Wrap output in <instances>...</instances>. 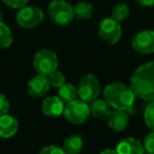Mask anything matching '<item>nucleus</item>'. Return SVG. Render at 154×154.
<instances>
[{
  "label": "nucleus",
  "mask_w": 154,
  "mask_h": 154,
  "mask_svg": "<svg viewBox=\"0 0 154 154\" xmlns=\"http://www.w3.org/2000/svg\"><path fill=\"white\" fill-rule=\"evenodd\" d=\"M130 87L136 97L148 103L154 101V61L141 64L133 72Z\"/></svg>",
  "instance_id": "obj_1"
},
{
  "label": "nucleus",
  "mask_w": 154,
  "mask_h": 154,
  "mask_svg": "<svg viewBox=\"0 0 154 154\" xmlns=\"http://www.w3.org/2000/svg\"><path fill=\"white\" fill-rule=\"evenodd\" d=\"M105 100L115 110L130 111L135 101V94L130 86L124 82H112L103 90Z\"/></svg>",
  "instance_id": "obj_2"
},
{
  "label": "nucleus",
  "mask_w": 154,
  "mask_h": 154,
  "mask_svg": "<svg viewBox=\"0 0 154 154\" xmlns=\"http://www.w3.org/2000/svg\"><path fill=\"white\" fill-rule=\"evenodd\" d=\"M50 19L58 26H68L74 19L73 7L64 0H53L48 8Z\"/></svg>",
  "instance_id": "obj_3"
},
{
  "label": "nucleus",
  "mask_w": 154,
  "mask_h": 154,
  "mask_svg": "<svg viewBox=\"0 0 154 154\" xmlns=\"http://www.w3.org/2000/svg\"><path fill=\"white\" fill-rule=\"evenodd\" d=\"M33 66L38 74L49 76L51 73L57 70L58 57L52 50L42 49L35 54Z\"/></svg>",
  "instance_id": "obj_4"
},
{
  "label": "nucleus",
  "mask_w": 154,
  "mask_h": 154,
  "mask_svg": "<svg viewBox=\"0 0 154 154\" xmlns=\"http://www.w3.org/2000/svg\"><path fill=\"white\" fill-rule=\"evenodd\" d=\"M63 115L73 125L84 124L91 115L90 108L86 101L82 99H74L64 106Z\"/></svg>",
  "instance_id": "obj_5"
},
{
  "label": "nucleus",
  "mask_w": 154,
  "mask_h": 154,
  "mask_svg": "<svg viewBox=\"0 0 154 154\" xmlns=\"http://www.w3.org/2000/svg\"><path fill=\"white\" fill-rule=\"evenodd\" d=\"M122 29L120 22L116 21L112 17L105 18L100 21L98 26V37L101 41L109 45H115L120 40Z\"/></svg>",
  "instance_id": "obj_6"
},
{
  "label": "nucleus",
  "mask_w": 154,
  "mask_h": 154,
  "mask_svg": "<svg viewBox=\"0 0 154 154\" xmlns=\"http://www.w3.org/2000/svg\"><path fill=\"white\" fill-rule=\"evenodd\" d=\"M77 91L79 98L86 103H91L97 99L100 94V84L98 78L93 74L85 75L78 84Z\"/></svg>",
  "instance_id": "obj_7"
},
{
  "label": "nucleus",
  "mask_w": 154,
  "mask_h": 154,
  "mask_svg": "<svg viewBox=\"0 0 154 154\" xmlns=\"http://www.w3.org/2000/svg\"><path fill=\"white\" fill-rule=\"evenodd\" d=\"M45 19V14L37 7H23L16 15V21L22 29H33Z\"/></svg>",
  "instance_id": "obj_8"
},
{
  "label": "nucleus",
  "mask_w": 154,
  "mask_h": 154,
  "mask_svg": "<svg viewBox=\"0 0 154 154\" xmlns=\"http://www.w3.org/2000/svg\"><path fill=\"white\" fill-rule=\"evenodd\" d=\"M132 48L135 52L143 55L154 53V31L143 30L132 39Z\"/></svg>",
  "instance_id": "obj_9"
},
{
  "label": "nucleus",
  "mask_w": 154,
  "mask_h": 154,
  "mask_svg": "<svg viewBox=\"0 0 154 154\" xmlns=\"http://www.w3.org/2000/svg\"><path fill=\"white\" fill-rule=\"evenodd\" d=\"M50 82L48 79V76L45 75H36L32 77L28 82V94L32 97H42L49 92L50 90Z\"/></svg>",
  "instance_id": "obj_10"
},
{
  "label": "nucleus",
  "mask_w": 154,
  "mask_h": 154,
  "mask_svg": "<svg viewBox=\"0 0 154 154\" xmlns=\"http://www.w3.org/2000/svg\"><path fill=\"white\" fill-rule=\"evenodd\" d=\"M117 154H143L145 147L140 140L134 137H127L120 140L116 146Z\"/></svg>",
  "instance_id": "obj_11"
},
{
  "label": "nucleus",
  "mask_w": 154,
  "mask_h": 154,
  "mask_svg": "<svg viewBox=\"0 0 154 154\" xmlns=\"http://www.w3.org/2000/svg\"><path fill=\"white\" fill-rule=\"evenodd\" d=\"M41 110L42 113L49 117H58L63 114L64 103L59 96H49L42 101Z\"/></svg>",
  "instance_id": "obj_12"
},
{
  "label": "nucleus",
  "mask_w": 154,
  "mask_h": 154,
  "mask_svg": "<svg viewBox=\"0 0 154 154\" xmlns=\"http://www.w3.org/2000/svg\"><path fill=\"white\" fill-rule=\"evenodd\" d=\"M128 113L129 112L125 110H115L112 112L107 118L109 128L115 132L124 131L129 126V122H130V116Z\"/></svg>",
  "instance_id": "obj_13"
},
{
  "label": "nucleus",
  "mask_w": 154,
  "mask_h": 154,
  "mask_svg": "<svg viewBox=\"0 0 154 154\" xmlns=\"http://www.w3.org/2000/svg\"><path fill=\"white\" fill-rule=\"evenodd\" d=\"M18 120L12 115L0 116V137L2 138H10L14 136L18 131Z\"/></svg>",
  "instance_id": "obj_14"
},
{
  "label": "nucleus",
  "mask_w": 154,
  "mask_h": 154,
  "mask_svg": "<svg viewBox=\"0 0 154 154\" xmlns=\"http://www.w3.org/2000/svg\"><path fill=\"white\" fill-rule=\"evenodd\" d=\"M89 108H90L91 115L99 118V119H106L112 113L111 106L105 99H95V100L91 101Z\"/></svg>",
  "instance_id": "obj_15"
},
{
  "label": "nucleus",
  "mask_w": 154,
  "mask_h": 154,
  "mask_svg": "<svg viewBox=\"0 0 154 154\" xmlns=\"http://www.w3.org/2000/svg\"><path fill=\"white\" fill-rule=\"evenodd\" d=\"M84 147V140L82 136L77 134H73L68 136L63 141V149L64 154H79Z\"/></svg>",
  "instance_id": "obj_16"
},
{
  "label": "nucleus",
  "mask_w": 154,
  "mask_h": 154,
  "mask_svg": "<svg viewBox=\"0 0 154 154\" xmlns=\"http://www.w3.org/2000/svg\"><path fill=\"white\" fill-rule=\"evenodd\" d=\"M93 5L86 1H80L76 3L73 7V13H74V18H77L79 20H87L90 19L93 15Z\"/></svg>",
  "instance_id": "obj_17"
},
{
  "label": "nucleus",
  "mask_w": 154,
  "mask_h": 154,
  "mask_svg": "<svg viewBox=\"0 0 154 154\" xmlns=\"http://www.w3.org/2000/svg\"><path fill=\"white\" fill-rule=\"evenodd\" d=\"M58 96L61 99L63 103H70V101L76 99V97L78 96V91L77 88L72 84H64L63 86H61L58 90Z\"/></svg>",
  "instance_id": "obj_18"
},
{
  "label": "nucleus",
  "mask_w": 154,
  "mask_h": 154,
  "mask_svg": "<svg viewBox=\"0 0 154 154\" xmlns=\"http://www.w3.org/2000/svg\"><path fill=\"white\" fill-rule=\"evenodd\" d=\"M13 42V34L10 28L2 21H0V50L11 47Z\"/></svg>",
  "instance_id": "obj_19"
},
{
  "label": "nucleus",
  "mask_w": 154,
  "mask_h": 154,
  "mask_svg": "<svg viewBox=\"0 0 154 154\" xmlns=\"http://www.w3.org/2000/svg\"><path fill=\"white\" fill-rule=\"evenodd\" d=\"M130 14V8L126 3H117V5L114 7L113 11H112V16L111 17L113 19H115L116 21L122 22L125 19H127Z\"/></svg>",
  "instance_id": "obj_20"
},
{
  "label": "nucleus",
  "mask_w": 154,
  "mask_h": 154,
  "mask_svg": "<svg viewBox=\"0 0 154 154\" xmlns=\"http://www.w3.org/2000/svg\"><path fill=\"white\" fill-rule=\"evenodd\" d=\"M48 79H49L50 86H52L53 88H57L59 89L61 86H63L66 84V77L62 74L60 71H54L53 73L48 76Z\"/></svg>",
  "instance_id": "obj_21"
},
{
  "label": "nucleus",
  "mask_w": 154,
  "mask_h": 154,
  "mask_svg": "<svg viewBox=\"0 0 154 154\" xmlns=\"http://www.w3.org/2000/svg\"><path fill=\"white\" fill-rule=\"evenodd\" d=\"M143 118H145V122L148 128L154 131V101L149 103V105L146 107Z\"/></svg>",
  "instance_id": "obj_22"
},
{
  "label": "nucleus",
  "mask_w": 154,
  "mask_h": 154,
  "mask_svg": "<svg viewBox=\"0 0 154 154\" xmlns=\"http://www.w3.org/2000/svg\"><path fill=\"white\" fill-rule=\"evenodd\" d=\"M143 143L145 151H147L149 154H154V131H152L145 137Z\"/></svg>",
  "instance_id": "obj_23"
},
{
  "label": "nucleus",
  "mask_w": 154,
  "mask_h": 154,
  "mask_svg": "<svg viewBox=\"0 0 154 154\" xmlns=\"http://www.w3.org/2000/svg\"><path fill=\"white\" fill-rule=\"evenodd\" d=\"M39 154H64L63 149L58 146L55 145H50L47 147L42 148L39 152Z\"/></svg>",
  "instance_id": "obj_24"
},
{
  "label": "nucleus",
  "mask_w": 154,
  "mask_h": 154,
  "mask_svg": "<svg viewBox=\"0 0 154 154\" xmlns=\"http://www.w3.org/2000/svg\"><path fill=\"white\" fill-rule=\"evenodd\" d=\"M10 111V101L5 94L0 93V116L5 115Z\"/></svg>",
  "instance_id": "obj_25"
},
{
  "label": "nucleus",
  "mask_w": 154,
  "mask_h": 154,
  "mask_svg": "<svg viewBox=\"0 0 154 154\" xmlns=\"http://www.w3.org/2000/svg\"><path fill=\"white\" fill-rule=\"evenodd\" d=\"M2 1L12 9H21L26 7L29 0H2Z\"/></svg>",
  "instance_id": "obj_26"
},
{
  "label": "nucleus",
  "mask_w": 154,
  "mask_h": 154,
  "mask_svg": "<svg viewBox=\"0 0 154 154\" xmlns=\"http://www.w3.org/2000/svg\"><path fill=\"white\" fill-rule=\"evenodd\" d=\"M139 5L145 8H151L154 7V0H135Z\"/></svg>",
  "instance_id": "obj_27"
},
{
  "label": "nucleus",
  "mask_w": 154,
  "mask_h": 154,
  "mask_svg": "<svg viewBox=\"0 0 154 154\" xmlns=\"http://www.w3.org/2000/svg\"><path fill=\"white\" fill-rule=\"evenodd\" d=\"M100 154H117V153H116V150L114 149H105L103 151L100 152Z\"/></svg>",
  "instance_id": "obj_28"
},
{
  "label": "nucleus",
  "mask_w": 154,
  "mask_h": 154,
  "mask_svg": "<svg viewBox=\"0 0 154 154\" xmlns=\"http://www.w3.org/2000/svg\"><path fill=\"white\" fill-rule=\"evenodd\" d=\"M0 21H2V12L0 11Z\"/></svg>",
  "instance_id": "obj_29"
}]
</instances>
